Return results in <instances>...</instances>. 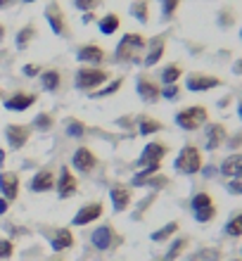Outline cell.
Instances as JSON below:
<instances>
[{"mask_svg":"<svg viewBox=\"0 0 242 261\" xmlns=\"http://www.w3.org/2000/svg\"><path fill=\"white\" fill-rule=\"evenodd\" d=\"M7 209H10V202H7L5 197H0V216H3V214H7Z\"/></svg>","mask_w":242,"mask_h":261,"instance_id":"c3c4849f","label":"cell"},{"mask_svg":"<svg viewBox=\"0 0 242 261\" xmlns=\"http://www.w3.org/2000/svg\"><path fill=\"white\" fill-rule=\"evenodd\" d=\"M183 0H159V7H162V17H164L166 21L173 19L176 17V12H178V7Z\"/></svg>","mask_w":242,"mask_h":261,"instance_id":"8d00e7d4","label":"cell"},{"mask_svg":"<svg viewBox=\"0 0 242 261\" xmlns=\"http://www.w3.org/2000/svg\"><path fill=\"white\" fill-rule=\"evenodd\" d=\"M31 133H34V128H31L29 124H10L5 128V140H7V145H10L12 150L19 152L21 147H26Z\"/></svg>","mask_w":242,"mask_h":261,"instance_id":"9c48e42d","label":"cell"},{"mask_svg":"<svg viewBox=\"0 0 242 261\" xmlns=\"http://www.w3.org/2000/svg\"><path fill=\"white\" fill-rule=\"evenodd\" d=\"M52 126H55L52 114H50V112H41V114L34 119V126H31V128L41 130V133H48V130H52Z\"/></svg>","mask_w":242,"mask_h":261,"instance_id":"d590c367","label":"cell"},{"mask_svg":"<svg viewBox=\"0 0 242 261\" xmlns=\"http://www.w3.org/2000/svg\"><path fill=\"white\" fill-rule=\"evenodd\" d=\"M41 71H43L41 64H24L21 67V74L26 76V79H36V76H41Z\"/></svg>","mask_w":242,"mask_h":261,"instance_id":"f6af8a7d","label":"cell"},{"mask_svg":"<svg viewBox=\"0 0 242 261\" xmlns=\"http://www.w3.org/2000/svg\"><path fill=\"white\" fill-rule=\"evenodd\" d=\"M90 242H93V247H95L97 252H110V249L121 245V238H119L117 230H114L110 223H104V226L95 228V230L90 233Z\"/></svg>","mask_w":242,"mask_h":261,"instance_id":"8992f818","label":"cell"},{"mask_svg":"<svg viewBox=\"0 0 242 261\" xmlns=\"http://www.w3.org/2000/svg\"><path fill=\"white\" fill-rule=\"evenodd\" d=\"M55 183H57L55 173L50 171V169H41V171L31 178L29 188H31V193H52V190H55Z\"/></svg>","mask_w":242,"mask_h":261,"instance_id":"d6986e66","label":"cell"},{"mask_svg":"<svg viewBox=\"0 0 242 261\" xmlns=\"http://www.w3.org/2000/svg\"><path fill=\"white\" fill-rule=\"evenodd\" d=\"M187 245H190V240H187V238H176V240L171 242V247L166 249V254H164V259H162V261H176L187 249Z\"/></svg>","mask_w":242,"mask_h":261,"instance_id":"1f68e13d","label":"cell"},{"mask_svg":"<svg viewBox=\"0 0 242 261\" xmlns=\"http://www.w3.org/2000/svg\"><path fill=\"white\" fill-rule=\"evenodd\" d=\"M235 140H226V145H230V147H237V145H242V133H237V136H233Z\"/></svg>","mask_w":242,"mask_h":261,"instance_id":"7dc6e473","label":"cell"},{"mask_svg":"<svg viewBox=\"0 0 242 261\" xmlns=\"http://www.w3.org/2000/svg\"><path fill=\"white\" fill-rule=\"evenodd\" d=\"M233 74H235V76H242V57L233 62Z\"/></svg>","mask_w":242,"mask_h":261,"instance_id":"bcb514c9","label":"cell"},{"mask_svg":"<svg viewBox=\"0 0 242 261\" xmlns=\"http://www.w3.org/2000/svg\"><path fill=\"white\" fill-rule=\"evenodd\" d=\"M36 38V27L34 24H26V27H21L19 31H17V38H14V43H17V48L19 50H26L31 43H34Z\"/></svg>","mask_w":242,"mask_h":261,"instance_id":"f1b7e54d","label":"cell"},{"mask_svg":"<svg viewBox=\"0 0 242 261\" xmlns=\"http://www.w3.org/2000/svg\"><path fill=\"white\" fill-rule=\"evenodd\" d=\"M183 79V67L180 64H166L159 74V81L164 86H171V83H178Z\"/></svg>","mask_w":242,"mask_h":261,"instance_id":"83f0119b","label":"cell"},{"mask_svg":"<svg viewBox=\"0 0 242 261\" xmlns=\"http://www.w3.org/2000/svg\"><path fill=\"white\" fill-rule=\"evenodd\" d=\"M166 154H169V145L159 143V140H152V143H147L145 147H143L138 162H136V169L147 166V164H154V162H164Z\"/></svg>","mask_w":242,"mask_h":261,"instance_id":"8fae6325","label":"cell"},{"mask_svg":"<svg viewBox=\"0 0 242 261\" xmlns=\"http://www.w3.org/2000/svg\"><path fill=\"white\" fill-rule=\"evenodd\" d=\"M5 36H7V27L3 24V21H0V43L5 41Z\"/></svg>","mask_w":242,"mask_h":261,"instance_id":"816d5d0a","label":"cell"},{"mask_svg":"<svg viewBox=\"0 0 242 261\" xmlns=\"http://www.w3.org/2000/svg\"><path fill=\"white\" fill-rule=\"evenodd\" d=\"M237 117H240V121H242V100L237 102Z\"/></svg>","mask_w":242,"mask_h":261,"instance_id":"db71d44e","label":"cell"},{"mask_svg":"<svg viewBox=\"0 0 242 261\" xmlns=\"http://www.w3.org/2000/svg\"><path fill=\"white\" fill-rule=\"evenodd\" d=\"M93 19H95V14H93V12H83V24H90V21H93Z\"/></svg>","mask_w":242,"mask_h":261,"instance_id":"f907efd6","label":"cell"},{"mask_svg":"<svg viewBox=\"0 0 242 261\" xmlns=\"http://www.w3.org/2000/svg\"><path fill=\"white\" fill-rule=\"evenodd\" d=\"M5 157H7V154H5V150H3V147H0V169H3V166H5Z\"/></svg>","mask_w":242,"mask_h":261,"instance_id":"f5cc1de1","label":"cell"},{"mask_svg":"<svg viewBox=\"0 0 242 261\" xmlns=\"http://www.w3.org/2000/svg\"><path fill=\"white\" fill-rule=\"evenodd\" d=\"M223 233L228 235V238H242V212H235L228 221H226Z\"/></svg>","mask_w":242,"mask_h":261,"instance_id":"d6a6232c","label":"cell"},{"mask_svg":"<svg viewBox=\"0 0 242 261\" xmlns=\"http://www.w3.org/2000/svg\"><path fill=\"white\" fill-rule=\"evenodd\" d=\"M64 130H67V136L69 138H83L86 133H88V126L83 124L81 119H67Z\"/></svg>","mask_w":242,"mask_h":261,"instance_id":"e575fe53","label":"cell"},{"mask_svg":"<svg viewBox=\"0 0 242 261\" xmlns=\"http://www.w3.org/2000/svg\"><path fill=\"white\" fill-rule=\"evenodd\" d=\"M240 252H242V247H240Z\"/></svg>","mask_w":242,"mask_h":261,"instance_id":"94428289","label":"cell"},{"mask_svg":"<svg viewBox=\"0 0 242 261\" xmlns=\"http://www.w3.org/2000/svg\"><path fill=\"white\" fill-rule=\"evenodd\" d=\"M19 188H21L19 173L0 171V195H3L7 202H14V199L19 197Z\"/></svg>","mask_w":242,"mask_h":261,"instance_id":"e0dca14e","label":"cell"},{"mask_svg":"<svg viewBox=\"0 0 242 261\" xmlns=\"http://www.w3.org/2000/svg\"><path fill=\"white\" fill-rule=\"evenodd\" d=\"M233 24H235V14H233V10L223 7L221 12H219V27H221V29H230Z\"/></svg>","mask_w":242,"mask_h":261,"instance_id":"ab89813d","label":"cell"},{"mask_svg":"<svg viewBox=\"0 0 242 261\" xmlns=\"http://www.w3.org/2000/svg\"><path fill=\"white\" fill-rule=\"evenodd\" d=\"M166 53V36L159 34L147 41V48H145V55H143V67H154V64L162 62V57Z\"/></svg>","mask_w":242,"mask_h":261,"instance_id":"4fadbf2b","label":"cell"},{"mask_svg":"<svg viewBox=\"0 0 242 261\" xmlns=\"http://www.w3.org/2000/svg\"><path fill=\"white\" fill-rule=\"evenodd\" d=\"M48 261H62V259H57V256H55V259H48Z\"/></svg>","mask_w":242,"mask_h":261,"instance_id":"9f6ffc18","label":"cell"},{"mask_svg":"<svg viewBox=\"0 0 242 261\" xmlns=\"http://www.w3.org/2000/svg\"><path fill=\"white\" fill-rule=\"evenodd\" d=\"M76 57L78 62H83V67H100L104 62L107 53L100 45H95V43H83L81 48L76 50Z\"/></svg>","mask_w":242,"mask_h":261,"instance_id":"9a60e30c","label":"cell"},{"mask_svg":"<svg viewBox=\"0 0 242 261\" xmlns=\"http://www.w3.org/2000/svg\"><path fill=\"white\" fill-rule=\"evenodd\" d=\"M178 228H180L178 221H171V223H166V226L157 228V230L150 235V240H152V242H166V240H171L173 235L178 233Z\"/></svg>","mask_w":242,"mask_h":261,"instance_id":"4316f807","label":"cell"},{"mask_svg":"<svg viewBox=\"0 0 242 261\" xmlns=\"http://www.w3.org/2000/svg\"><path fill=\"white\" fill-rule=\"evenodd\" d=\"M154 173H162V162H154V164L140 166V171L131 178V186L133 188H143V183H145L147 178H152Z\"/></svg>","mask_w":242,"mask_h":261,"instance_id":"d4e9b609","label":"cell"},{"mask_svg":"<svg viewBox=\"0 0 242 261\" xmlns=\"http://www.w3.org/2000/svg\"><path fill=\"white\" fill-rule=\"evenodd\" d=\"M176 126L187 133H193V130H200L202 126L209 124V110L204 105H190L185 110H178L176 112V117H173Z\"/></svg>","mask_w":242,"mask_h":261,"instance_id":"277c9868","label":"cell"},{"mask_svg":"<svg viewBox=\"0 0 242 261\" xmlns=\"http://www.w3.org/2000/svg\"><path fill=\"white\" fill-rule=\"evenodd\" d=\"M230 261H242V259H230Z\"/></svg>","mask_w":242,"mask_h":261,"instance_id":"91938a15","label":"cell"},{"mask_svg":"<svg viewBox=\"0 0 242 261\" xmlns=\"http://www.w3.org/2000/svg\"><path fill=\"white\" fill-rule=\"evenodd\" d=\"M131 17L138 19L140 24H147L150 21V3L147 0H133L131 3Z\"/></svg>","mask_w":242,"mask_h":261,"instance_id":"f546056e","label":"cell"},{"mask_svg":"<svg viewBox=\"0 0 242 261\" xmlns=\"http://www.w3.org/2000/svg\"><path fill=\"white\" fill-rule=\"evenodd\" d=\"M19 3H26V5H31V3H38V0H19Z\"/></svg>","mask_w":242,"mask_h":261,"instance_id":"11a10c76","label":"cell"},{"mask_svg":"<svg viewBox=\"0 0 242 261\" xmlns=\"http://www.w3.org/2000/svg\"><path fill=\"white\" fill-rule=\"evenodd\" d=\"M71 3H74V7L81 10V12H93V10L100 5V0H71Z\"/></svg>","mask_w":242,"mask_h":261,"instance_id":"7bdbcfd3","label":"cell"},{"mask_svg":"<svg viewBox=\"0 0 242 261\" xmlns=\"http://www.w3.org/2000/svg\"><path fill=\"white\" fill-rule=\"evenodd\" d=\"M226 190H228L230 195H235V197H242V176L226 180Z\"/></svg>","mask_w":242,"mask_h":261,"instance_id":"b9f144b4","label":"cell"},{"mask_svg":"<svg viewBox=\"0 0 242 261\" xmlns=\"http://www.w3.org/2000/svg\"><path fill=\"white\" fill-rule=\"evenodd\" d=\"M228 140V128L223 124H207L204 126V150L216 152L219 147H223Z\"/></svg>","mask_w":242,"mask_h":261,"instance_id":"7c38bea8","label":"cell"},{"mask_svg":"<svg viewBox=\"0 0 242 261\" xmlns=\"http://www.w3.org/2000/svg\"><path fill=\"white\" fill-rule=\"evenodd\" d=\"M45 21L50 24V31L55 36H60V38H69L71 31H69V24H67V17H64V10L60 7V3L57 0H52V3H48V7H45Z\"/></svg>","mask_w":242,"mask_h":261,"instance_id":"5b68a950","label":"cell"},{"mask_svg":"<svg viewBox=\"0 0 242 261\" xmlns=\"http://www.w3.org/2000/svg\"><path fill=\"white\" fill-rule=\"evenodd\" d=\"M12 254H14V242L7 240V238H0V261L12 259Z\"/></svg>","mask_w":242,"mask_h":261,"instance_id":"60d3db41","label":"cell"},{"mask_svg":"<svg viewBox=\"0 0 242 261\" xmlns=\"http://www.w3.org/2000/svg\"><path fill=\"white\" fill-rule=\"evenodd\" d=\"M223 81L219 76L214 74H202V71H193V74H187L185 79V88L190 93H209V90L214 88H221Z\"/></svg>","mask_w":242,"mask_h":261,"instance_id":"52a82bcc","label":"cell"},{"mask_svg":"<svg viewBox=\"0 0 242 261\" xmlns=\"http://www.w3.org/2000/svg\"><path fill=\"white\" fill-rule=\"evenodd\" d=\"M104 214V204L97 199V202H88V204H83L76 214H74V219H71V226H88L93 221H97L100 216Z\"/></svg>","mask_w":242,"mask_h":261,"instance_id":"5bb4252c","label":"cell"},{"mask_svg":"<svg viewBox=\"0 0 242 261\" xmlns=\"http://www.w3.org/2000/svg\"><path fill=\"white\" fill-rule=\"evenodd\" d=\"M97 29H100V34L102 36H114L121 29V17L117 12H107L102 14L100 19H97Z\"/></svg>","mask_w":242,"mask_h":261,"instance_id":"cb8c5ba5","label":"cell"},{"mask_svg":"<svg viewBox=\"0 0 242 261\" xmlns=\"http://www.w3.org/2000/svg\"><path fill=\"white\" fill-rule=\"evenodd\" d=\"M36 100H38V95H36V93H29V90H17V93H12L7 100H3V105H5V110H10V112H26L29 107H34V105H36Z\"/></svg>","mask_w":242,"mask_h":261,"instance_id":"ac0fdd59","label":"cell"},{"mask_svg":"<svg viewBox=\"0 0 242 261\" xmlns=\"http://www.w3.org/2000/svg\"><path fill=\"white\" fill-rule=\"evenodd\" d=\"M166 186H169V176H164V173H154L152 178H147L143 183V188H152V190H162Z\"/></svg>","mask_w":242,"mask_h":261,"instance_id":"74e56055","label":"cell"},{"mask_svg":"<svg viewBox=\"0 0 242 261\" xmlns=\"http://www.w3.org/2000/svg\"><path fill=\"white\" fill-rule=\"evenodd\" d=\"M204 166V157H202V150L197 145H183L178 152V157L173 159V169L183 176H195V173L202 171Z\"/></svg>","mask_w":242,"mask_h":261,"instance_id":"3957f363","label":"cell"},{"mask_svg":"<svg viewBox=\"0 0 242 261\" xmlns=\"http://www.w3.org/2000/svg\"><path fill=\"white\" fill-rule=\"evenodd\" d=\"M55 188H57V195H60L62 199H69L71 195L78 193V180H76V176L71 173L69 166H62V169H60V176H57Z\"/></svg>","mask_w":242,"mask_h":261,"instance_id":"2e32d148","label":"cell"},{"mask_svg":"<svg viewBox=\"0 0 242 261\" xmlns=\"http://www.w3.org/2000/svg\"><path fill=\"white\" fill-rule=\"evenodd\" d=\"M240 38H242V27H240Z\"/></svg>","mask_w":242,"mask_h":261,"instance_id":"680465c9","label":"cell"},{"mask_svg":"<svg viewBox=\"0 0 242 261\" xmlns=\"http://www.w3.org/2000/svg\"><path fill=\"white\" fill-rule=\"evenodd\" d=\"M107 81H110V71L102 67H81L74 74V88L83 90V93H95Z\"/></svg>","mask_w":242,"mask_h":261,"instance_id":"7a4b0ae2","label":"cell"},{"mask_svg":"<svg viewBox=\"0 0 242 261\" xmlns=\"http://www.w3.org/2000/svg\"><path fill=\"white\" fill-rule=\"evenodd\" d=\"M162 130H164V124H162V121H157V119H152V117H138V133L143 138L162 133Z\"/></svg>","mask_w":242,"mask_h":261,"instance_id":"484cf974","label":"cell"},{"mask_svg":"<svg viewBox=\"0 0 242 261\" xmlns=\"http://www.w3.org/2000/svg\"><path fill=\"white\" fill-rule=\"evenodd\" d=\"M147 48V38L143 34H124L121 41L114 48V62L117 64H143L140 53H145Z\"/></svg>","mask_w":242,"mask_h":261,"instance_id":"6da1fadb","label":"cell"},{"mask_svg":"<svg viewBox=\"0 0 242 261\" xmlns=\"http://www.w3.org/2000/svg\"><path fill=\"white\" fill-rule=\"evenodd\" d=\"M71 166H74L78 173H83V176L93 173L97 166L95 152L90 150V147H86V145H83V147H76V152L71 154Z\"/></svg>","mask_w":242,"mask_h":261,"instance_id":"30bf717a","label":"cell"},{"mask_svg":"<svg viewBox=\"0 0 242 261\" xmlns=\"http://www.w3.org/2000/svg\"><path fill=\"white\" fill-rule=\"evenodd\" d=\"M209 206H214V197L209 193H204V190H200V193H195L193 199H190V209L195 212H202V209H209Z\"/></svg>","mask_w":242,"mask_h":261,"instance_id":"836d02e7","label":"cell"},{"mask_svg":"<svg viewBox=\"0 0 242 261\" xmlns=\"http://www.w3.org/2000/svg\"><path fill=\"white\" fill-rule=\"evenodd\" d=\"M76 245V238L71 233V228H57L50 235V247L52 252H64V249H71Z\"/></svg>","mask_w":242,"mask_h":261,"instance_id":"ffe728a7","label":"cell"},{"mask_svg":"<svg viewBox=\"0 0 242 261\" xmlns=\"http://www.w3.org/2000/svg\"><path fill=\"white\" fill-rule=\"evenodd\" d=\"M124 81H126L124 76H119V79H114V81H107L102 88H97L95 93H90V97L95 100V97H110V95H114V93H119V90H121Z\"/></svg>","mask_w":242,"mask_h":261,"instance_id":"4dcf8cb0","label":"cell"},{"mask_svg":"<svg viewBox=\"0 0 242 261\" xmlns=\"http://www.w3.org/2000/svg\"><path fill=\"white\" fill-rule=\"evenodd\" d=\"M19 0H0V10H7V7H12V5H17Z\"/></svg>","mask_w":242,"mask_h":261,"instance_id":"681fc988","label":"cell"},{"mask_svg":"<svg viewBox=\"0 0 242 261\" xmlns=\"http://www.w3.org/2000/svg\"><path fill=\"white\" fill-rule=\"evenodd\" d=\"M219 171H221V176H226V180L242 176V152H233V154H228V157L221 162Z\"/></svg>","mask_w":242,"mask_h":261,"instance_id":"44dd1931","label":"cell"},{"mask_svg":"<svg viewBox=\"0 0 242 261\" xmlns=\"http://www.w3.org/2000/svg\"><path fill=\"white\" fill-rule=\"evenodd\" d=\"M178 95H180L178 83H171V86H162V97H164V100H176Z\"/></svg>","mask_w":242,"mask_h":261,"instance_id":"ee69618b","label":"cell"},{"mask_svg":"<svg viewBox=\"0 0 242 261\" xmlns=\"http://www.w3.org/2000/svg\"><path fill=\"white\" fill-rule=\"evenodd\" d=\"M38 81H41V88L45 93H57V90L62 88V74L57 69H43Z\"/></svg>","mask_w":242,"mask_h":261,"instance_id":"603a6c76","label":"cell"},{"mask_svg":"<svg viewBox=\"0 0 242 261\" xmlns=\"http://www.w3.org/2000/svg\"><path fill=\"white\" fill-rule=\"evenodd\" d=\"M0 100H3V90H0Z\"/></svg>","mask_w":242,"mask_h":261,"instance_id":"6f0895ef","label":"cell"},{"mask_svg":"<svg viewBox=\"0 0 242 261\" xmlns=\"http://www.w3.org/2000/svg\"><path fill=\"white\" fill-rule=\"evenodd\" d=\"M136 93H138V97L143 102L154 105V102H159V97H162V86L154 81L152 76L140 74L136 79Z\"/></svg>","mask_w":242,"mask_h":261,"instance_id":"ba28073f","label":"cell"},{"mask_svg":"<svg viewBox=\"0 0 242 261\" xmlns=\"http://www.w3.org/2000/svg\"><path fill=\"white\" fill-rule=\"evenodd\" d=\"M216 214H219V209H216V204H214V206H209V209L195 212L193 216H195V221H197V223H209V221H214V219H216Z\"/></svg>","mask_w":242,"mask_h":261,"instance_id":"f35d334b","label":"cell"},{"mask_svg":"<svg viewBox=\"0 0 242 261\" xmlns=\"http://www.w3.org/2000/svg\"><path fill=\"white\" fill-rule=\"evenodd\" d=\"M110 199H112V206L117 214H124L128 206H131V190L126 186H114L110 190Z\"/></svg>","mask_w":242,"mask_h":261,"instance_id":"7402d4cb","label":"cell"}]
</instances>
